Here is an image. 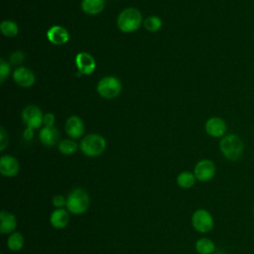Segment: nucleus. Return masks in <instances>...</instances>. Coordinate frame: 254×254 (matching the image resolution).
Listing matches in <instances>:
<instances>
[{
  "mask_svg": "<svg viewBox=\"0 0 254 254\" xmlns=\"http://www.w3.org/2000/svg\"><path fill=\"white\" fill-rule=\"evenodd\" d=\"M90 204V197L87 190L81 187L73 188L66 195L65 208L70 214L81 215L85 213Z\"/></svg>",
  "mask_w": 254,
  "mask_h": 254,
  "instance_id": "nucleus-1",
  "label": "nucleus"
},
{
  "mask_svg": "<svg viewBox=\"0 0 254 254\" xmlns=\"http://www.w3.org/2000/svg\"><path fill=\"white\" fill-rule=\"evenodd\" d=\"M219 150L222 156L231 162L238 161L244 153V143L236 134H227L219 141Z\"/></svg>",
  "mask_w": 254,
  "mask_h": 254,
  "instance_id": "nucleus-2",
  "label": "nucleus"
},
{
  "mask_svg": "<svg viewBox=\"0 0 254 254\" xmlns=\"http://www.w3.org/2000/svg\"><path fill=\"white\" fill-rule=\"evenodd\" d=\"M143 22L141 12L133 7L122 10L117 17V27L123 33H132L137 31Z\"/></svg>",
  "mask_w": 254,
  "mask_h": 254,
  "instance_id": "nucleus-3",
  "label": "nucleus"
},
{
  "mask_svg": "<svg viewBox=\"0 0 254 254\" xmlns=\"http://www.w3.org/2000/svg\"><path fill=\"white\" fill-rule=\"evenodd\" d=\"M105 148L106 141L104 137L94 133L84 136L79 143L81 153L89 158L100 156L105 151Z\"/></svg>",
  "mask_w": 254,
  "mask_h": 254,
  "instance_id": "nucleus-4",
  "label": "nucleus"
},
{
  "mask_svg": "<svg viewBox=\"0 0 254 254\" xmlns=\"http://www.w3.org/2000/svg\"><path fill=\"white\" fill-rule=\"evenodd\" d=\"M190 222L193 229L198 233H208L214 227V219L212 214L204 208L194 210L190 217Z\"/></svg>",
  "mask_w": 254,
  "mask_h": 254,
  "instance_id": "nucleus-5",
  "label": "nucleus"
},
{
  "mask_svg": "<svg viewBox=\"0 0 254 254\" xmlns=\"http://www.w3.org/2000/svg\"><path fill=\"white\" fill-rule=\"evenodd\" d=\"M121 89L122 85L120 80L112 75L102 77L96 85V90L98 94L105 99L115 98L120 94Z\"/></svg>",
  "mask_w": 254,
  "mask_h": 254,
  "instance_id": "nucleus-6",
  "label": "nucleus"
},
{
  "mask_svg": "<svg viewBox=\"0 0 254 254\" xmlns=\"http://www.w3.org/2000/svg\"><path fill=\"white\" fill-rule=\"evenodd\" d=\"M216 173V167L213 161L209 159H202L198 161L194 168H193V174L196 178V181L205 183L212 180Z\"/></svg>",
  "mask_w": 254,
  "mask_h": 254,
  "instance_id": "nucleus-7",
  "label": "nucleus"
},
{
  "mask_svg": "<svg viewBox=\"0 0 254 254\" xmlns=\"http://www.w3.org/2000/svg\"><path fill=\"white\" fill-rule=\"evenodd\" d=\"M43 112L36 105H28L22 111V120L27 127L37 129L43 124Z\"/></svg>",
  "mask_w": 254,
  "mask_h": 254,
  "instance_id": "nucleus-8",
  "label": "nucleus"
},
{
  "mask_svg": "<svg viewBox=\"0 0 254 254\" xmlns=\"http://www.w3.org/2000/svg\"><path fill=\"white\" fill-rule=\"evenodd\" d=\"M75 65L79 74L89 75L95 70L96 63L90 54L81 52L75 56Z\"/></svg>",
  "mask_w": 254,
  "mask_h": 254,
  "instance_id": "nucleus-9",
  "label": "nucleus"
},
{
  "mask_svg": "<svg viewBox=\"0 0 254 254\" xmlns=\"http://www.w3.org/2000/svg\"><path fill=\"white\" fill-rule=\"evenodd\" d=\"M204 130L211 137L222 138L223 136H225L227 125L222 118L214 116L206 120L204 124Z\"/></svg>",
  "mask_w": 254,
  "mask_h": 254,
  "instance_id": "nucleus-10",
  "label": "nucleus"
},
{
  "mask_svg": "<svg viewBox=\"0 0 254 254\" xmlns=\"http://www.w3.org/2000/svg\"><path fill=\"white\" fill-rule=\"evenodd\" d=\"M20 171L19 161L11 155H3L0 158V173L3 177L13 178Z\"/></svg>",
  "mask_w": 254,
  "mask_h": 254,
  "instance_id": "nucleus-11",
  "label": "nucleus"
},
{
  "mask_svg": "<svg viewBox=\"0 0 254 254\" xmlns=\"http://www.w3.org/2000/svg\"><path fill=\"white\" fill-rule=\"evenodd\" d=\"M70 213L66 208H55L49 217L50 224L55 228V229H64L65 228L70 219Z\"/></svg>",
  "mask_w": 254,
  "mask_h": 254,
  "instance_id": "nucleus-12",
  "label": "nucleus"
},
{
  "mask_svg": "<svg viewBox=\"0 0 254 254\" xmlns=\"http://www.w3.org/2000/svg\"><path fill=\"white\" fill-rule=\"evenodd\" d=\"M64 130L70 139H78L84 132L83 121L78 116L71 115L65 121Z\"/></svg>",
  "mask_w": 254,
  "mask_h": 254,
  "instance_id": "nucleus-13",
  "label": "nucleus"
},
{
  "mask_svg": "<svg viewBox=\"0 0 254 254\" xmlns=\"http://www.w3.org/2000/svg\"><path fill=\"white\" fill-rule=\"evenodd\" d=\"M13 79L18 85L22 87H30L35 83L36 77L30 68L19 66L13 72Z\"/></svg>",
  "mask_w": 254,
  "mask_h": 254,
  "instance_id": "nucleus-14",
  "label": "nucleus"
},
{
  "mask_svg": "<svg viewBox=\"0 0 254 254\" xmlns=\"http://www.w3.org/2000/svg\"><path fill=\"white\" fill-rule=\"evenodd\" d=\"M48 40L57 46L64 45L69 40V34L65 28L60 25H54L47 31Z\"/></svg>",
  "mask_w": 254,
  "mask_h": 254,
  "instance_id": "nucleus-15",
  "label": "nucleus"
},
{
  "mask_svg": "<svg viewBox=\"0 0 254 254\" xmlns=\"http://www.w3.org/2000/svg\"><path fill=\"white\" fill-rule=\"evenodd\" d=\"M17 218L16 216L7 210H2L0 212V233L1 234H11L16 231Z\"/></svg>",
  "mask_w": 254,
  "mask_h": 254,
  "instance_id": "nucleus-16",
  "label": "nucleus"
},
{
  "mask_svg": "<svg viewBox=\"0 0 254 254\" xmlns=\"http://www.w3.org/2000/svg\"><path fill=\"white\" fill-rule=\"evenodd\" d=\"M59 137H60L59 131L54 126L53 127L45 126L40 130V133H39L40 141L42 142L43 145H45L47 147L54 146L58 142Z\"/></svg>",
  "mask_w": 254,
  "mask_h": 254,
  "instance_id": "nucleus-17",
  "label": "nucleus"
},
{
  "mask_svg": "<svg viewBox=\"0 0 254 254\" xmlns=\"http://www.w3.org/2000/svg\"><path fill=\"white\" fill-rule=\"evenodd\" d=\"M81 9L88 15H97L103 11L105 0H82Z\"/></svg>",
  "mask_w": 254,
  "mask_h": 254,
  "instance_id": "nucleus-18",
  "label": "nucleus"
},
{
  "mask_svg": "<svg viewBox=\"0 0 254 254\" xmlns=\"http://www.w3.org/2000/svg\"><path fill=\"white\" fill-rule=\"evenodd\" d=\"M25 244V238L24 235L19 231H14L11 234L8 235V238L6 240V245L8 249L12 252H18L22 250Z\"/></svg>",
  "mask_w": 254,
  "mask_h": 254,
  "instance_id": "nucleus-19",
  "label": "nucleus"
},
{
  "mask_svg": "<svg viewBox=\"0 0 254 254\" xmlns=\"http://www.w3.org/2000/svg\"><path fill=\"white\" fill-rule=\"evenodd\" d=\"M194 249L197 254H213L216 246L210 238L200 237L195 241Z\"/></svg>",
  "mask_w": 254,
  "mask_h": 254,
  "instance_id": "nucleus-20",
  "label": "nucleus"
},
{
  "mask_svg": "<svg viewBox=\"0 0 254 254\" xmlns=\"http://www.w3.org/2000/svg\"><path fill=\"white\" fill-rule=\"evenodd\" d=\"M177 185L181 188V189H190L194 186L195 182H196V178L193 174V172H190V171H183L181 172L176 179Z\"/></svg>",
  "mask_w": 254,
  "mask_h": 254,
  "instance_id": "nucleus-21",
  "label": "nucleus"
},
{
  "mask_svg": "<svg viewBox=\"0 0 254 254\" xmlns=\"http://www.w3.org/2000/svg\"><path fill=\"white\" fill-rule=\"evenodd\" d=\"M79 148V145L73 139H64L59 143L58 149L61 154L69 156L74 154Z\"/></svg>",
  "mask_w": 254,
  "mask_h": 254,
  "instance_id": "nucleus-22",
  "label": "nucleus"
},
{
  "mask_svg": "<svg viewBox=\"0 0 254 254\" xmlns=\"http://www.w3.org/2000/svg\"><path fill=\"white\" fill-rule=\"evenodd\" d=\"M0 30L5 37H9V38L17 36V34L19 32L18 25L14 21H11V20L2 21L0 24Z\"/></svg>",
  "mask_w": 254,
  "mask_h": 254,
  "instance_id": "nucleus-23",
  "label": "nucleus"
},
{
  "mask_svg": "<svg viewBox=\"0 0 254 254\" xmlns=\"http://www.w3.org/2000/svg\"><path fill=\"white\" fill-rule=\"evenodd\" d=\"M162 25H163V22H162L161 18H159L157 16H149L143 22L144 28L149 32L159 31L162 28Z\"/></svg>",
  "mask_w": 254,
  "mask_h": 254,
  "instance_id": "nucleus-24",
  "label": "nucleus"
},
{
  "mask_svg": "<svg viewBox=\"0 0 254 254\" xmlns=\"http://www.w3.org/2000/svg\"><path fill=\"white\" fill-rule=\"evenodd\" d=\"M10 64L4 60V59H1L0 60V82L3 83L4 80L7 78V76L9 75L10 73Z\"/></svg>",
  "mask_w": 254,
  "mask_h": 254,
  "instance_id": "nucleus-25",
  "label": "nucleus"
},
{
  "mask_svg": "<svg viewBox=\"0 0 254 254\" xmlns=\"http://www.w3.org/2000/svg\"><path fill=\"white\" fill-rule=\"evenodd\" d=\"M25 58H26V55L24 52L22 51H16L14 53L11 54L10 56V63L12 64H21L24 61H25Z\"/></svg>",
  "mask_w": 254,
  "mask_h": 254,
  "instance_id": "nucleus-26",
  "label": "nucleus"
},
{
  "mask_svg": "<svg viewBox=\"0 0 254 254\" xmlns=\"http://www.w3.org/2000/svg\"><path fill=\"white\" fill-rule=\"evenodd\" d=\"M52 204L55 208H64L66 204V196L63 194H56L52 198Z\"/></svg>",
  "mask_w": 254,
  "mask_h": 254,
  "instance_id": "nucleus-27",
  "label": "nucleus"
},
{
  "mask_svg": "<svg viewBox=\"0 0 254 254\" xmlns=\"http://www.w3.org/2000/svg\"><path fill=\"white\" fill-rule=\"evenodd\" d=\"M8 145V135L3 127H0V151H4Z\"/></svg>",
  "mask_w": 254,
  "mask_h": 254,
  "instance_id": "nucleus-28",
  "label": "nucleus"
},
{
  "mask_svg": "<svg viewBox=\"0 0 254 254\" xmlns=\"http://www.w3.org/2000/svg\"><path fill=\"white\" fill-rule=\"evenodd\" d=\"M56 117L53 113H47L44 115V119H43V123L45 124V126L47 127H53L54 123H55Z\"/></svg>",
  "mask_w": 254,
  "mask_h": 254,
  "instance_id": "nucleus-29",
  "label": "nucleus"
},
{
  "mask_svg": "<svg viewBox=\"0 0 254 254\" xmlns=\"http://www.w3.org/2000/svg\"><path fill=\"white\" fill-rule=\"evenodd\" d=\"M33 136H34V129L31 127H26V129L23 132V137L29 141L33 138Z\"/></svg>",
  "mask_w": 254,
  "mask_h": 254,
  "instance_id": "nucleus-30",
  "label": "nucleus"
},
{
  "mask_svg": "<svg viewBox=\"0 0 254 254\" xmlns=\"http://www.w3.org/2000/svg\"><path fill=\"white\" fill-rule=\"evenodd\" d=\"M252 212H253V216H254V206H253V209H252Z\"/></svg>",
  "mask_w": 254,
  "mask_h": 254,
  "instance_id": "nucleus-31",
  "label": "nucleus"
},
{
  "mask_svg": "<svg viewBox=\"0 0 254 254\" xmlns=\"http://www.w3.org/2000/svg\"><path fill=\"white\" fill-rule=\"evenodd\" d=\"M253 39H254V34H253Z\"/></svg>",
  "mask_w": 254,
  "mask_h": 254,
  "instance_id": "nucleus-32",
  "label": "nucleus"
},
{
  "mask_svg": "<svg viewBox=\"0 0 254 254\" xmlns=\"http://www.w3.org/2000/svg\"><path fill=\"white\" fill-rule=\"evenodd\" d=\"M0 254H3V253H0Z\"/></svg>",
  "mask_w": 254,
  "mask_h": 254,
  "instance_id": "nucleus-33",
  "label": "nucleus"
}]
</instances>
